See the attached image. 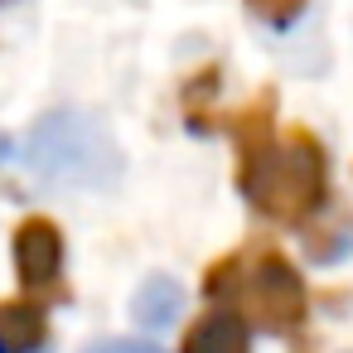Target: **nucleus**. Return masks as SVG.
Returning <instances> with one entry per match:
<instances>
[{
	"label": "nucleus",
	"instance_id": "obj_1",
	"mask_svg": "<svg viewBox=\"0 0 353 353\" xmlns=\"http://www.w3.org/2000/svg\"><path fill=\"white\" fill-rule=\"evenodd\" d=\"M228 126L237 141V189L261 218L305 228L314 213H324L329 170H324V145L310 131L276 136L271 97H256Z\"/></svg>",
	"mask_w": 353,
	"mask_h": 353
},
{
	"label": "nucleus",
	"instance_id": "obj_2",
	"mask_svg": "<svg viewBox=\"0 0 353 353\" xmlns=\"http://www.w3.org/2000/svg\"><path fill=\"white\" fill-rule=\"evenodd\" d=\"M203 290L218 305H228L242 324L266 329V334H300V324L310 314L300 271L276 247H261V242L213 261L203 276Z\"/></svg>",
	"mask_w": 353,
	"mask_h": 353
},
{
	"label": "nucleus",
	"instance_id": "obj_3",
	"mask_svg": "<svg viewBox=\"0 0 353 353\" xmlns=\"http://www.w3.org/2000/svg\"><path fill=\"white\" fill-rule=\"evenodd\" d=\"M20 160L25 170H34V179L63 189H102L121 174V150L112 131L88 112H49L25 136Z\"/></svg>",
	"mask_w": 353,
	"mask_h": 353
},
{
	"label": "nucleus",
	"instance_id": "obj_4",
	"mask_svg": "<svg viewBox=\"0 0 353 353\" xmlns=\"http://www.w3.org/2000/svg\"><path fill=\"white\" fill-rule=\"evenodd\" d=\"M15 271L34 295H63V232L54 218H25L15 228Z\"/></svg>",
	"mask_w": 353,
	"mask_h": 353
},
{
	"label": "nucleus",
	"instance_id": "obj_5",
	"mask_svg": "<svg viewBox=\"0 0 353 353\" xmlns=\"http://www.w3.org/2000/svg\"><path fill=\"white\" fill-rule=\"evenodd\" d=\"M49 339V314L39 300H0V353H39Z\"/></svg>",
	"mask_w": 353,
	"mask_h": 353
},
{
	"label": "nucleus",
	"instance_id": "obj_6",
	"mask_svg": "<svg viewBox=\"0 0 353 353\" xmlns=\"http://www.w3.org/2000/svg\"><path fill=\"white\" fill-rule=\"evenodd\" d=\"M179 353H247V324H242L232 310L203 314V319L184 334V348H179Z\"/></svg>",
	"mask_w": 353,
	"mask_h": 353
},
{
	"label": "nucleus",
	"instance_id": "obj_7",
	"mask_svg": "<svg viewBox=\"0 0 353 353\" xmlns=\"http://www.w3.org/2000/svg\"><path fill=\"white\" fill-rule=\"evenodd\" d=\"M179 310H184V285L170 281V276H150L131 300V314L145 329H165L170 319H179Z\"/></svg>",
	"mask_w": 353,
	"mask_h": 353
},
{
	"label": "nucleus",
	"instance_id": "obj_8",
	"mask_svg": "<svg viewBox=\"0 0 353 353\" xmlns=\"http://www.w3.org/2000/svg\"><path fill=\"white\" fill-rule=\"evenodd\" d=\"M343 252H353V213H314V228H310V256L314 261H339Z\"/></svg>",
	"mask_w": 353,
	"mask_h": 353
},
{
	"label": "nucleus",
	"instance_id": "obj_9",
	"mask_svg": "<svg viewBox=\"0 0 353 353\" xmlns=\"http://www.w3.org/2000/svg\"><path fill=\"white\" fill-rule=\"evenodd\" d=\"M242 6L261 20V25H276V30H285V25H295L300 15H305V6L310 0H242Z\"/></svg>",
	"mask_w": 353,
	"mask_h": 353
},
{
	"label": "nucleus",
	"instance_id": "obj_10",
	"mask_svg": "<svg viewBox=\"0 0 353 353\" xmlns=\"http://www.w3.org/2000/svg\"><path fill=\"white\" fill-rule=\"evenodd\" d=\"M92 353H160L155 343H141V339H112V343H97Z\"/></svg>",
	"mask_w": 353,
	"mask_h": 353
}]
</instances>
